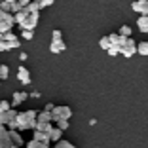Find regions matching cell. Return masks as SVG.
<instances>
[{
	"instance_id": "6da1fadb",
	"label": "cell",
	"mask_w": 148,
	"mask_h": 148,
	"mask_svg": "<svg viewBox=\"0 0 148 148\" xmlns=\"http://www.w3.org/2000/svg\"><path fill=\"white\" fill-rule=\"evenodd\" d=\"M15 15V23H17L21 29H29V31H34L36 25H38V13H31L27 8H23L21 12L13 13Z\"/></svg>"
},
{
	"instance_id": "7a4b0ae2",
	"label": "cell",
	"mask_w": 148,
	"mask_h": 148,
	"mask_svg": "<svg viewBox=\"0 0 148 148\" xmlns=\"http://www.w3.org/2000/svg\"><path fill=\"white\" fill-rule=\"evenodd\" d=\"M36 118L38 112L36 110H25V112H17V131H27V129H36Z\"/></svg>"
},
{
	"instance_id": "3957f363",
	"label": "cell",
	"mask_w": 148,
	"mask_h": 148,
	"mask_svg": "<svg viewBox=\"0 0 148 148\" xmlns=\"http://www.w3.org/2000/svg\"><path fill=\"white\" fill-rule=\"evenodd\" d=\"M51 127H53V116H51V112H49V110H42V112H38V118H36V129L49 133Z\"/></svg>"
},
{
	"instance_id": "277c9868",
	"label": "cell",
	"mask_w": 148,
	"mask_h": 148,
	"mask_svg": "<svg viewBox=\"0 0 148 148\" xmlns=\"http://www.w3.org/2000/svg\"><path fill=\"white\" fill-rule=\"evenodd\" d=\"M0 123L6 125L8 129H17V110L10 108L6 112H2L0 114Z\"/></svg>"
},
{
	"instance_id": "5b68a950",
	"label": "cell",
	"mask_w": 148,
	"mask_h": 148,
	"mask_svg": "<svg viewBox=\"0 0 148 148\" xmlns=\"http://www.w3.org/2000/svg\"><path fill=\"white\" fill-rule=\"evenodd\" d=\"M118 48H120V55H123V57H127V59H129V57H133L137 53V42L131 38V36H129V38H125V36H123L122 44H120Z\"/></svg>"
},
{
	"instance_id": "8992f818",
	"label": "cell",
	"mask_w": 148,
	"mask_h": 148,
	"mask_svg": "<svg viewBox=\"0 0 148 148\" xmlns=\"http://www.w3.org/2000/svg\"><path fill=\"white\" fill-rule=\"evenodd\" d=\"M0 148H17L12 143V137H10V129L6 125L0 123Z\"/></svg>"
},
{
	"instance_id": "52a82bcc",
	"label": "cell",
	"mask_w": 148,
	"mask_h": 148,
	"mask_svg": "<svg viewBox=\"0 0 148 148\" xmlns=\"http://www.w3.org/2000/svg\"><path fill=\"white\" fill-rule=\"evenodd\" d=\"M51 116H53V120H55V118H65V120H70L72 110H70L69 106H65V105H55V106H53V110H51Z\"/></svg>"
},
{
	"instance_id": "ba28073f",
	"label": "cell",
	"mask_w": 148,
	"mask_h": 148,
	"mask_svg": "<svg viewBox=\"0 0 148 148\" xmlns=\"http://www.w3.org/2000/svg\"><path fill=\"white\" fill-rule=\"evenodd\" d=\"M27 99H29V93L27 91H13V95H12V108L21 106Z\"/></svg>"
},
{
	"instance_id": "9c48e42d",
	"label": "cell",
	"mask_w": 148,
	"mask_h": 148,
	"mask_svg": "<svg viewBox=\"0 0 148 148\" xmlns=\"http://www.w3.org/2000/svg\"><path fill=\"white\" fill-rule=\"evenodd\" d=\"M133 12H137L139 15H148V0H135L131 4Z\"/></svg>"
},
{
	"instance_id": "30bf717a",
	"label": "cell",
	"mask_w": 148,
	"mask_h": 148,
	"mask_svg": "<svg viewBox=\"0 0 148 148\" xmlns=\"http://www.w3.org/2000/svg\"><path fill=\"white\" fill-rule=\"evenodd\" d=\"M17 80L23 84V86H29V84H31V72H29V69L19 66V70H17Z\"/></svg>"
},
{
	"instance_id": "8fae6325",
	"label": "cell",
	"mask_w": 148,
	"mask_h": 148,
	"mask_svg": "<svg viewBox=\"0 0 148 148\" xmlns=\"http://www.w3.org/2000/svg\"><path fill=\"white\" fill-rule=\"evenodd\" d=\"M10 137H12V143L15 144L17 148H23V146H25V140H23L21 133H19L17 129H10Z\"/></svg>"
},
{
	"instance_id": "7c38bea8",
	"label": "cell",
	"mask_w": 148,
	"mask_h": 148,
	"mask_svg": "<svg viewBox=\"0 0 148 148\" xmlns=\"http://www.w3.org/2000/svg\"><path fill=\"white\" fill-rule=\"evenodd\" d=\"M65 49H66V44L63 40H51V44H49V51L51 53H61Z\"/></svg>"
},
{
	"instance_id": "4fadbf2b",
	"label": "cell",
	"mask_w": 148,
	"mask_h": 148,
	"mask_svg": "<svg viewBox=\"0 0 148 148\" xmlns=\"http://www.w3.org/2000/svg\"><path fill=\"white\" fill-rule=\"evenodd\" d=\"M32 139L38 140V143H46V144L51 143V139H49L48 133H46V131H38V129H34V137H32Z\"/></svg>"
},
{
	"instance_id": "5bb4252c",
	"label": "cell",
	"mask_w": 148,
	"mask_h": 148,
	"mask_svg": "<svg viewBox=\"0 0 148 148\" xmlns=\"http://www.w3.org/2000/svg\"><path fill=\"white\" fill-rule=\"evenodd\" d=\"M137 27L140 32H148V15H140L137 17Z\"/></svg>"
},
{
	"instance_id": "9a60e30c",
	"label": "cell",
	"mask_w": 148,
	"mask_h": 148,
	"mask_svg": "<svg viewBox=\"0 0 148 148\" xmlns=\"http://www.w3.org/2000/svg\"><path fill=\"white\" fill-rule=\"evenodd\" d=\"M48 135H49V139H51L53 143H57V140H61V137H63V129H59V127H51Z\"/></svg>"
},
{
	"instance_id": "2e32d148",
	"label": "cell",
	"mask_w": 148,
	"mask_h": 148,
	"mask_svg": "<svg viewBox=\"0 0 148 148\" xmlns=\"http://www.w3.org/2000/svg\"><path fill=\"white\" fill-rule=\"evenodd\" d=\"M108 40H110V46H120L123 36H120V32H112V34H108Z\"/></svg>"
},
{
	"instance_id": "e0dca14e",
	"label": "cell",
	"mask_w": 148,
	"mask_h": 148,
	"mask_svg": "<svg viewBox=\"0 0 148 148\" xmlns=\"http://www.w3.org/2000/svg\"><path fill=\"white\" fill-rule=\"evenodd\" d=\"M53 123H57V127H59V129H63V131H66L69 129V120H65V118H55V120H53Z\"/></svg>"
},
{
	"instance_id": "ac0fdd59",
	"label": "cell",
	"mask_w": 148,
	"mask_h": 148,
	"mask_svg": "<svg viewBox=\"0 0 148 148\" xmlns=\"http://www.w3.org/2000/svg\"><path fill=\"white\" fill-rule=\"evenodd\" d=\"M137 53H139V55H148V42L137 44Z\"/></svg>"
},
{
	"instance_id": "d6986e66",
	"label": "cell",
	"mask_w": 148,
	"mask_h": 148,
	"mask_svg": "<svg viewBox=\"0 0 148 148\" xmlns=\"http://www.w3.org/2000/svg\"><path fill=\"white\" fill-rule=\"evenodd\" d=\"M27 148H49V144H46V143H38V140H29L27 143Z\"/></svg>"
},
{
	"instance_id": "ffe728a7",
	"label": "cell",
	"mask_w": 148,
	"mask_h": 148,
	"mask_svg": "<svg viewBox=\"0 0 148 148\" xmlns=\"http://www.w3.org/2000/svg\"><path fill=\"white\" fill-rule=\"evenodd\" d=\"M2 40H6V42H19L17 34H15V32H12V31L4 32V36H2Z\"/></svg>"
},
{
	"instance_id": "44dd1931",
	"label": "cell",
	"mask_w": 148,
	"mask_h": 148,
	"mask_svg": "<svg viewBox=\"0 0 148 148\" xmlns=\"http://www.w3.org/2000/svg\"><path fill=\"white\" fill-rule=\"evenodd\" d=\"M12 23H6V21H0V38L4 36V32H8V31H12Z\"/></svg>"
},
{
	"instance_id": "7402d4cb",
	"label": "cell",
	"mask_w": 148,
	"mask_h": 148,
	"mask_svg": "<svg viewBox=\"0 0 148 148\" xmlns=\"http://www.w3.org/2000/svg\"><path fill=\"white\" fill-rule=\"evenodd\" d=\"M12 6H13V0H0V10L12 12Z\"/></svg>"
},
{
	"instance_id": "603a6c76",
	"label": "cell",
	"mask_w": 148,
	"mask_h": 148,
	"mask_svg": "<svg viewBox=\"0 0 148 148\" xmlns=\"http://www.w3.org/2000/svg\"><path fill=\"white\" fill-rule=\"evenodd\" d=\"M53 148H76V146H74V144L72 143H69V140H57V143H55V146H53Z\"/></svg>"
},
{
	"instance_id": "cb8c5ba5",
	"label": "cell",
	"mask_w": 148,
	"mask_h": 148,
	"mask_svg": "<svg viewBox=\"0 0 148 148\" xmlns=\"http://www.w3.org/2000/svg\"><path fill=\"white\" fill-rule=\"evenodd\" d=\"M8 76H10L8 65H0V80H8Z\"/></svg>"
},
{
	"instance_id": "d4e9b609",
	"label": "cell",
	"mask_w": 148,
	"mask_h": 148,
	"mask_svg": "<svg viewBox=\"0 0 148 148\" xmlns=\"http://www.w3.org/2000/svg\"><path fill=\"white\" fill-rule=\"evenodd\" d=\"M120 36H125V38H129L131 36V27L129 25H123V27H120Z\"/></svg>"
},
{
	"instance_id": "484cf974",
	"label": "cell",
	"mask_w": 148,
	"mask_h": 148,
	"mask_svg": "<svg viewBox=\"0 0 148 148\" xmlns=\"http://www.w3.org/2000/svg\"><path fill=\"white\" fill-rule=\"evenodd\" d=\"M99 48H103L105 51L110 48V40H108V36H103V38L99 40Z\"/></svg>"
},
{
	"instance_id": "4316f807",
	"label": "cell",
	"mask_w": 148,
	"mask_h": 148,
	"mask_svg": "<svg viewBox=\"0 0 148 148\" xmlns=\"http://www.w3.org/2000/svg\"><path fill=\"white\" fill-rule=\"evenodd\" d=\"M21 38L23 40H32V38H34V32L29 31V29H23V31H21Z\"/></svg>"
},
{
	"instance_id": "83f0119b",
	"label": "cell",
	"mask_w": 148,
	"mask_h": 148,
	"mask_svg": "<svg viewBox=\"0 0 148 148\" xmlns=\"http://www.w3.org/2000/svg\"><path fill=\"white\" fill-rule=\"evenodd\" d=\"M10 108H12V103H10V101H0V114L10 110Z\"/></svg>"
},
{
	"instance_id": "f1b7e54d",
	"label": "cell",
	"mask_w": 148,
	"mask_h": 148,
	"mask_svg": "<svg viewBox=\"0 0 148 148\" xmlns=\"http://www.w3.org/2000/svg\"><path fill=\"white\" fill-rule=\"evenodd\" d=\"M106 53H108L110 57H116V55H120V48H118V46H110V48L106 49Z\"/></svg>"
},
{
	"instance_id": "f546056e",
	"label": "cell",
	"mask_w": 148,
	"mask_h": 148,
	"mask_svg": "<svg viewBox=\"0 0 148 148\" xmlns=\"http://www.w3.org/2000/svg\"><path fill=\"white\" fill-rule=\"evenodd\" d=\"M51 40H63V32L59 31V29H55V31L51 32Z\"/></svg>"
},
{
	"instance_id": "4dcf8cb0",
	"label": "cell",
	"mask_w": 148,
	"mask_h": 148,
	"mask_svg": "<svg viewBox=\"0 0 148 148\" xmlns=\"http://www.w3.org/2000/svg\"><path fill=\"white\" fill-rule=\"evenodd\" d=\"M2 51H8V44H6L4 40L0 38V53H2Z\"/></svg>"
},
{
	"instance_id": "1f68e13d",
	"label": "cell",
	"mask_w": 148,
	"mask_h": 148,
	"mask_svg": "<svg viewBox=\"0 0 148 148\" xmlns=\"http://www.w3.org/2000/svg\"><path fill=\"white\" fill-rule=\"evenodd\" d=\"M29 97H31V99H40V97H42V93H38V91H32V93H29Z\"/></svg>"
},
{
	"instance_id": "d6a6232c",
	"label": "cell",
	"mask_w": 148,
	"mask_h": 148,
	"mask_svg": "<svg viewBox=\"0 0 148 148\" xmlns=\"http://www.w3.org/2000/svg\"><path fill=\"white\" fill-rule=\"evenodd\" d=\"M55 0H42V4H44V8H48V6H51Z\"/></svg>"
},
{
	"instance_id": "836d02e7",
	"label": "cell",
	"mask_w": 148,
	"mask_h": 148,
	"mask_svg": "<svg viewBox=\"0 0 148 148\" xmlns=\"http://www.w3.org/2000/svg\"><path fill=\"white\" fill-rule=\"evenodd\" d=\"M17 2H19V4L23 6V8H27V6L31 4V0H17Z\"/></svg>"
},
{
	"instance_id": "e575fe53",
	"label": "cell",
	"mask_w": 148,
	"mask_h": 148,
	"mask_svg": "<svg viewBox=\"0 0 148 148\" xmlns=\"http://www.w3.org/2000/svg\"><path fill=\"white\" fill-rule=\"evenodd\" d=\"M53 106H55V105H53V103H48V105L44 106V110H49V112H51V110H53Z\"/></svg>"
},
{
	"instance_id": "d590c367",
	"label": "cell",
	"mask_w": 148,
	"mask_h": 148,
	"mask_svg": "<svg viewBox=\"0 0 148 148\" xmlns=\"http://www.w3.org/2000/svg\"><path fill=\"white\" fill-rule=\"evenodd\" d=\"M19 61H27V53L21 51V55H19Z\"/></svg>"
}]
</instances>
